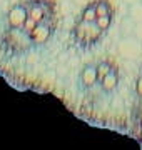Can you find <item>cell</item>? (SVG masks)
<instances>
[{"instance_id":"cell-16","label":"cell","mask_w":142,"mask_h":150,"mask_svg":"<svg viewBox=\"0 0 142 150\" xmlns=\"http://www.w3.org/2000/svg\"><path fill=\"white\" fill-rule=\"evenodd\" d=\"M35 27H37V22L33 20V18H30V17H28L27 20H25V23H23V28H25L27 32H32Z\"/></svg>"},{"instance_id":"cell-5","label":"cell","mask_w":142,"mask_h":150,"mask_svg":"<svg viewBox=\"0 0 142 150\" xmlns=\"http://www.w3.org/2000/svg\"><path fill=\"white\" fill-rule=\"evenodd\" d=\"M102 28L99 27L95 22H89L87 23V28H85V35L82 38V45H92V43H97L102 37Z\"/></svg>"},{"instance_id":"cell-11","label":"cell","mask_w":142,"mask_h":150,"mask_svg":"<svg viewBox=\"0 0 142 150\" xmlns=\"http://www.w3.org/2000/svg\"><path fill=\"white\" fill-rule=\"evenodd\" d=\"M134 30H136V20H132L131 17L124 18V22H122V35L124 37L134 35Z\"/></svg>"},{"instance_id":"cell-12","label":"cell","mask_w":142,"mask_h":150,"mask_svg":"<svg viewBox=\"0 0 142 150\" xmlns=\"http://www.w3.org/2000/svg\"><path fill=\"white\" fill-rule=\"evenodd\" d=\"M87 23H89V22L80 20V22H79V23L75 25V28H74V37H75V40H77L79 43L82 42L84 35H85V28H87Z\"/></svg>"},{"instance_id":"cell-19","label":"cell","mask_w":142,"mask_h":150,"mask_svg":"<svg viewBox=\"0 0 142 150\" xmlns=\"http://www.w3.org/2000/svg\"><path fill=\"white\" fill-rule=\"evenodd\" d=\"M124 4H127V5H134V4H137V2H142V0H122Z\"/></svg>"},{"instance_id":"cell-9","label":"cell","mask_w":142,"mask_h":150,"mask_svg":"<svg viewBox=\"0 0 142 150\" xmlns=\"http://www.w3.org/2000/svg\"><path fill=\"white\" fill-rule=\"evenodd\" d=\"M82 20H85V22H95L97 20V8H95V4H90V5H87L84 8Z\"/></svg>"},{"instance_id":"cell-8","label":"cell","mask_w":142,"mask_h":150,"mask_svg":"<svg viewBox=\"0 0 142 150\" xmlns=\"http://www.w3.org/2000/svg\"><path fill=\"white\" fill-rule=\"evenodd\" d=\"M100 83H102V88L105 92H112L117 87V83H119V75H117V72L112 70L109 75H105L104 79L100 80Z\"/></svg>"},{"instance_id":"cell-4","label":"cell","mask_w":142,"mask_h":150,"mask_svg":"<svg viewBox=\"0 0 142 150\" xmlns=\"http://www.w3.org/2000/svg\"><path fill=\"white\" fill-rule=\"evenodd\" d=\"M50 35H52V27H50L49 23H45V22L37 23V27L30 32L33 45H44V43L50 38Z\"/></svg>"},{"instance_id":"cell-17","label":"cell","mask_w":142,"mask_h":150,"mask_svg":"<svg viewBox=\"0 0 142 150\" xmlns=\"http://www.w3.org/2000/svg\"><path fill=\"white\" fill-rule=\"evenodd\" d=\"M134 35H136V37L142 42V20L141 22H136V30H134Z\"/></svg>"},{"instance_id":"cell-6","label":"cell","mask_w":142,"mask_h":150,"mask_svg":"<svg viewBox=\"0 0 142 150\" xmlns=\"http://www.w3.org/2000/svg\"><path fill=\"white\" fill-rule=\"evenodd\" d=\"M80 82H82L84 87H94L95 83L99 82V74H97V67H94V65H85L84 70L80 72Z\"/></svg>"},{"instance_id":"cell-14","label":"cell","mask_w":142,"mask_h":150,"mask_svg":"<svg viewBox=\"0 0 142 150\" xmlns=\"http://www.w3.org/2000/svg\"><path fill=\"white\" fill-rule=\"evenodd\" d=\"M114 70V67H112V64H109V62H100V64L97 65V74H99V80H102L105 75H109L110 72Z\"/></svg>"},{"instance_id":"cell-10","label":"cell","mask_w":142,"mask_h":150,"mask_svg":"<svg viewBox=\"0 0 142 150\" xmlns=\"http://www.w3.org/2000/svg\"><path fill=\"white\" fill-rule=\"evenodd\" d=\"M95 8H97V17H102V15H110L112 13V7L107 0H99L95 2Z\"/></svg>"},{"instance_id":"cell-13","label":"cell","mask_w":142,"mask_h":150,"mask_svg":"<svg viewBox=\"0 0 142 150\" xmlns=\"http://www.w3.org/2000/svg\"><path fill=\"white\" fill-rule=\"evenodd\" d=\"M129 17H131L132 20H136V22H141L142 20V2H137V4L131 5Z\"/></svg>"},{"instance_id":"cell-1","label":"cell","mask_w":142,"mask_h":150,"mask_svg":"<svg viewBox=\"0 0 142 150\" xmlns=\"http://www.w3.org/2000/svg\"><path fill=\"white\" fill-rule=\"evenodd\" d=\"M5 45L13 54H23L33 45L30 32H27L23 27H10L5 32Z\"/></svg>"},{"instance_id":"cell-2","label":"cell","mask_w":142,"mask_h":150,"mask_svg":"<svg viewBox=\"0 0 142 150\" xmlns=\"http://www.w3.org/2000/svg\"><path fill=\"white\" fill-rule=\"evenodd\" d=\"M119 52L124 57H137V55L142 52V42L134 35H129V37H124V40H120L119 43Z\"/></svg>"},{"instance_id":"cell-7","label":"cell","mask_w":142,"mask_h":150,"mask_svg":"<svg viewBox=\"0 0 142 150\" xmlns=\"http://www.w3.org/2000/svg\"><path fill=\"white\" fill-rule=\"evenodd\" d=\"M47 15H49V10H47L45 4H42V2H35V4H32V5L28 7V17L33 18L37 23L45 22Z\"/></svg>"},{"instance_id":"cell-3","label":"cell","mask_w":142,"mask_h":150,"mask_svg":"<svg viewBox=\"0 0 142 150\" xmlns=\"http://www.w3.org/2000/svg\"><path fill=\"white\" fill-rule=\"evenodd\" d=\"M28 18V8L23 5H15L12 7L7 13V22L9 27H23L25 20Z\"/></svg>"},{"instance_id":"cell-15","label":"cell","mask_w":142,"mask_h":150,"mask_svg":"<svg viewBox=\"0 0 142 150\" xmlns=\"http://www.w3.org/2000/svg\"><path fill=\"white\" fill-rule=\"evenodd\" d=\"M95 23H97L99 27L102 28V30H107V28L110 27V23H112V17L110 15H102V17H97V20H95Z\"/></svg>"},{"instance_id":"cell-18","label":"cell","mask_w":142,"mask_h":150,"mask_svg":"<svg viewBox=\"0 0 142 150\" xmlns=\"http://www.w3.org/2000/svg\"><path fill=\"white\" fill-rule=\"evenodd\" d=\"M136 92H137V95L142 98V75L137 79V82H136Z\"/></svg>"}]
</instances>
